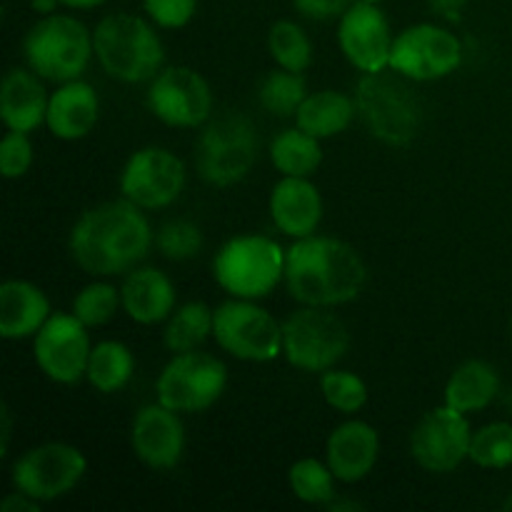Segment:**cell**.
Returning <instances> with one entry per match:
<instances>
[{
  "instance_id": "obj_1",
  "label": "cell",
  "mask_w": 512,
  "mask_h": 512,
  "mask_svg": "<svg viewBox=\"0 0 512 512\" xmlns=\"http://www.w3.org/2000/svg\"><path fill=\"white\" fill-rule=\"evenodd\" d=\"M153 243L155 233L143 208L120 198L85 210L70 230L68 248L80 270L95 278H113L138 268Z\"/></svg>"
},
{
  "instance_id": "obj_2",
  "label": "cell",
  "mask_w": 512,
  "mask_h": 512,
  "mask_svg": "<svg viewBox=\"0 0 512 512\" xmlns=\"http://www.w3.org/2000/svg\"><path fill=\"white\" fill-rule=\"evenodd\" d=\"M285 288L300 305L335 308L353 303L368 283L358 250L328 235L300 238L285 250Z\"/></svg>"
},
{
  "instance_id": "obj_3",
  "label": "cell",
  "mask_w": 512,
  "mask_h": 512,
  "mask_svg": "<svg viewBox=\"0 0 512 512\" xmlns=\"http://www.w3.org/2000/svg\"><path fill=\"white\" fill-rule=\"evenodd\" d=\"M415 80L393 68L363 73L355 85V108L380 143L405 148L423 128V100L413 88Z\"/></svg>"
},
{
  "instance_id": "obj_4",
  "label": "cell",
  "mask_w": 512,
  "mask_h": 512,
  "mask_svg": "<svg viewBox=\"0 0 512 512\" xmlns=\"http://www.w3.org/2000/svg\"><path fill=\"white\" fill-rule=\"evenodd\" d=\"M158 25L135 13H110L95 25L93 48L100 68L120 83L153 80L163 70L165 48Z\"/></svg>"
},
{
  "instance_id": "obj_5",
  "label": "cell",
  "mask_w": 512,
  "mask_h": 512,
  "mask_svg": "<svg viewBox=\"0 0 512 512\" xmlns=\"http://www.w3.org/2000/svg\"><path fill=\"white\" fill-rule=\"evenodd\" d=\"M25 63L50 83L83 78L95 55L93 33L73 15L53 13L40 18L23 40Z\"/></svg>"
},
{
  "instance_id": "obj_6",
  "label": "cell",
  "mask_w": 512,
  "mask_h": 512,
  "mask_svg": "<svg viewBox=\"0 0 512 512\" xmlns=\"http://www.w3.org/2000/svg\"><path fill=\"white\" fill-rule=\"evenodd\" d=\"M213 275L230 298H268L285 280V250L268 235H235L215 253Z\"/></svg>"
},
{
  "instance_id": "obj_7",
  "label": "cell",
  "mask_w": 512,
  "mask_h": 512,
  "mask_svg": "<svg viewBox=\"0 0 512 512\" xmlns=\"http://www.w3.org/2000/svg\"><path fill=\"white\" fill-rule=\"evenodd\" d=\"M258 158V133L243 113H220L203 125L195 143V170L215 188L248 178Z\"/></svg>"
},
{
  "instance_id": "obj_8",
  "label": "cell",
  "mask_w": 512,
  "mask_h": 512,
  "mask_svg": "<svg viewBox=\"0 0 512 512\" xmlns=\"http://www.w3.org/2000/svg\"><path fill=\"white\" fill-rule=\"evenodd\" d=\"M350 350L348 325L330 308L303 305L283 323V355L303 373H325Z\"/></svg>"
},
{
  "instance_id": "obj_9",
  "label": "cell",
  "mask_w": 512,
  "mask_h": 512,
  "mask_svg": "<svg viewBox=\"0 0 512 512\" xmlns=\"http://www.w3.org/2000/svg\"><path fill=\"white\" fill-rule=\"evenodd\" d=\"M213 338L233 358L270 363L283 353V325L255 300L230 298L215 308Z\"/></svg>"
},
{
  "instance_id": "obj_10",
  "label": "cell",
  "mask_w": 512,
  "mask_h": 512,
  "mask_svg": "<svg viewBox=\"0 0 512 512\" xmlns=\"http://www.w3.org/2000/svg\"><path fill=\"white\" fill-rule=\"evenodd\" d=\"M228 368L220 358L200 350L175 353L155 383L158 403L180 415L203 413L225 393Z\"/></svg>"
},
{
  "instance_id": "obj_11",
  "label": "cell",
  "mask_w": 512,
  "mask_h": 512,
  "mask_svg": "<svg viewBox=\"0 0 512 512\" xmlns=\"http://www.w3.org/2000/svg\"><path fill=\"white\" fill-rule=\"evenodd\" d=\"M88 473V458L70 443H43L18 455L10 468L15 490L38 503H53L73 493Z\"/></svg>"
},
{
  "instance_id": "obj_12",
  "label": "cell",
  "mask_w": 512,
  "mask_h": 512,
  "mask_svg": "<svg viewBox=\"0 0 512 512\" xmlns=\"http://www.w3.org/2000/svg\"><path fill=\"white\" fill-rule=\"evenodd\" d=\"M463 63V45L455 33L435 23H418L395 35L390 68L415 83L448 78Z\"/></svg>"
},
{
  "instance_id": "obj_13",
  "label": "cell",
  "mask_w": 512,
  "mask_h": 512,
  "mask_svg": "<svg viewBox=\"0 0 512 512\" xmlns=\"http://www.w3.org/2000/svg\"><path fill=\"white\" fill-rule=\"evenodd\" d=\"M185 178V163L173 150L148 145L125 160L120 195L143 210L168 208L183 195Z\"/></svg>"
},
{
  "instance_id": "obj_14",
  "label": "cell",
  "mask_w": 512,
  "mask_h": 512,
  "mask_svg": "<svg viewBox=\"0 0 512 512\" xmlns=\"http://www.w3.org/2000/svg\"><path fill=\"white\" fill-rule=\"evenodd\" d=\"M148 108L170 128H200L213 118V90L198 70L168 65L150 80Z\"/></svg>"
},
{
  "instance_id": "obj_15",
  "label": "cell",
  "mask_w": 512,
  "mask_h": 512,
  "mask_svg": "<svg viewBox=\"0 0 512 512\" xmlns=\"http://www.w3.org/2000/svg\"><path fill=\"white\" fill-rule=\"evenodd\" d=\"M473 428L468 415L443 405L420 418L410 433V455L423 470L435 475L453 473L470 460Z\"/></svg>"
},
{
  "instance_id": "obj_16",
  "label": "cell",
  "mask_w": 512,
  "mask_h": 512,
  "mask_svg": "<svg viewBox=\"0 0 512 512\" xmlns=\"http://www.w3.org/2000/svg\"><path fill=\"white\" fill-rule=\"evenodd\" d=\"M88 325L70 310L53 313L48 323L35 333L33 358L40 373L58 385H75L88 373L90 360Z\"/></svg>"
},
{
  "instance_id": "obj_17",
  "label": "cell",
  "mask_w": 512,
  "mask_h": 512,
  "mask_svg": "<svg viewBox=\"0 0 512 512\" xmlns=\"http://www.w3.org/2000/svg\"><path fill=\"white\" fill-rule=\"evenodd\" d=\"M393 30L378 3L355 0L338 23V45L348 63L360 73H378L390 68L393 53Z\"/></svg>"
},
{
  "instance_id": "obj_18",
  "label": "cell",
  "mask_w": 512,
  "mask_h": 512,
  "mask_svg": "<svg viewBox=\"0 0 512 512\" xmlns=\"http://www.w3.org/2000/svg\"><path fill=\"white\" fill-rule=\"evenodd\" d=\"M135 458L153 470H173L185 455V425L180 413L163 403L145 405L135 413L130 428Z\"/></svg>"
},
{
  "instance_id": "obj_19",
  "label": "cell",
  "mask_w": 512,
  "mask_h": 512,
  "mask_svg": "<svg viewBox=\"0 0 512 512\" xmlns=\"http://www.w3.org/2000/svg\"><path fill=\"white\" fill-rule=\"evenodd\" d=\"M380 458V433L365 420H345L330 433L325 463L345 485L360 483L373 473Z\"/></svg>"
},
{
  "instance_id": "obj_20",
  "label": "cell",
  "mask_w": 512,
  "mask_h": 512,
  "mask_svg": "<svg viewBox=\"0 0 512 512\" xmlns=\"http://www.w3.org/2000/svg\"><path fill=\"white\" fill-rule=\"evenodd\" d=\"M270 218L288 238L300 240L318 233L323 223V195L310 178L283 175L270 193Z\"/></svg>"
},
{
  "instance_id": "obj_21",
  "label": "cell",
  "mask_w": 512,
  "mask_h": 512,
  "mask_svg": "<svg viewBox=\"0 0 512 512\" xmlns=\"http://www.w3.org/2000/svg\"><path fill=\"white\" fill-rule=\"evenodd\" d=\"M100 120V98L90 83L83 78L60 83L58 90L50 93L45 125L58 140H80Z\"/></svg>"
},
{
  "instance_id": "obj_22",
  "label": "cell",
  "mask_w": 512,
  "mask_h": 512,
  "mask_svg": "<svg viewBox=\"0 0 512 512\" xmlns=\"http://www.w3.org/2000/svg\"><path fill=\"white\" fill-rule=\"evenodd\" d=\"M48 90L43 78L30 68H10L0 88V118L5 128L33 133L45 125L48 115Z\"/></svg>"
},
{
  "instance_id": "obj_23",
  "label": "cell",
  "mask_w": 512,
  "mask_h": 512,
  "mask_svg": "<svg viewBox=\"0 0 512 512\" xmlns=\"http://www.w3.org/2000/svg\"><path fill=\"white\" fill-rule=\"evenodd\" d=\"M123 313L138 325H158L175 310L173 280L158 268H133L120 285Z\"/></svg>"
},
{
  "instance_id": "obj_24",
  "label": "cell",
  "mask_w": 512,
  "mask_h": 512,
  "mask_svg": "<svg viewBox=\"0 0 512 512\" xmlns=\"http://www.w3.org/2000/svg\"><path fill=\"white\" fill-rule=\"evenodd\" d=\"M53 315L48 295L30 280H5L0 285V338L25 340L35 338Z\"/></svg>"
},
{
  "instance_id": "obj_25",
  "label": "cell",
  "mask_w": 512,
  "mask_h": 512,
  "mask_svg": "<svg viewBox=\"0 0 512 512\" xmlns=\"http://www.w3.org/2000/svg\"><path fill=\"white\" fill-rule=\"evenodd\" d=\"M500 393V375L488 360H465L453 370L445 385V405L460 413H480L488 408Z\"/></svg>"
},
{
  "instance_id": "obj_26",
  "label": "cell",
  "mask_w": 512,
  "mask_h": 512,
  "mask_svg": "<svg viewBox=\"0 0 512 512\" xmlns=\"http://www.w3.org/2000/svg\"><path fill=\"white\" fill-rule=\"evenodd\" d=\"M355 115H358L355 98H348L338 90H320V93H308L295 113V123L305 133L325 140L348 130Z\"/></svg>"
},
{
  "instance_id": "obj_27",
  "label": "cell",
  "mask_w": 512,
  "mask_h": 512,
  "mask_svg": "<svg viewBox=\"0 0 512 512\" xmlns=\"http://www.w3.org/2000/svg\"><path fill=\"white\" fill-rule=\"evenodd\" d=\"M270 160L275 170L293 178H310L323 163L320 138L305 133L303 128H285L270 143Z\"/></svg>"
},
{
  "instance_id": "obj_28",
  "label": "cell",
  "mask_w": 512,
  "mask_h": 512,
  "mask_svg": "<svg viewBox=\"0 0 512 512\" xmlns=\"http://www.w3.org/2000/svg\"><path fill=\"white\" fill-rule=\"evenodd\" d=\"M133 373L135 358L133 353H130L128 345L118 343V340H103V343L93 345L85 378H88V383L93 385L98 393H120V390L130 383Z\"/></svg>"
},
{
  "instance_id": "obj_29",
  "label": "cell",
  "mask_w": 512,
  "mask_h": 512,
  "mask_svg": "<svg viewBox=\"0 0 512 512\" xmlns=\"http://www.w3.org/2000/svg\"><path fill=\"white\" fill-rule=\"evenodd\" d=\"M215 323V308L200 303V300H190V303L180 305L173 310L165 325L163 343L170 353H190V350H200V345L213 335Z\"/></svg>"
},
{
  "instance_id": "obj_30",
  "label": "cell",
  "mask_w": 512,
  "mask_h": 512,
  "mask_svg": "<svg viewBox=\"0 0 512 512\" xmlns=\"http://www.w3.org/2000/svg\"><path fill=\"white\" fill-rule=\"evenodd\" d=\"M305 98H308V83H305L303 73H293L285 68L270 70L258 90L260 105L278 118H295Z\"/></svg>"
},
{
  "instance_id": "obj_31",
  "label": "cell",
  "mask_w": 512,
  "mask_h": 512,
  "mask_svg": "<svg viewBox=\"0 0 512 512\" xmlns=\"http://www.w3.org/2000/svg\"><path fill=\"white\" fill-rule=\"evenodd\" d=\"M288 483L290 490H293L295 498L300 503H308V505H323L328 508L338 493H335V473L330 470L328 463L318 458H303L298 463H293L288 473Z\"/></svg>"
},
{
  "instance_id": "obj_32",
  "label": "cell",
  "mask_w": 512,
  "mask_h": 512,
  "mask_svg": "<svg viewBox=\"0 0 512 512\" xmlns=\"http://www.w3.org/2000/svg\"><path fill=\"white\" fill-rule=\"evenodd\" d=\"M268 50L275 65L293 73H305L313 63V43L303 25L295 20H278L268 33Z\"/></svg>"
},
{
  "instance_id": "obj_33",
  "label": "cell",
  "mask_w": 512,
  "mask_h": 512,
  "mask_svg": "<svg viewBox=\"0 0 512 512\" xmlns=\"http://www.w3.org/2000/svg\"><path fill=\"white\" fill-rule=\"evenodd\" d=\"M470 463L485 470H503L512 465V423L498 420L473 433Z\"/></svg>"
},
{
  "instance_id": "obj_34",
  "label": "cell",
  "mask_w": 512,
  "mask_h": 512,
  "mask_svg": "<svg viewBox=\"0 0 512 512\" xmlns=\"http://www.w3.org/2000/svg\"><path fill=\"white\" fill-rule=\"evenodd\" d=\"M320 393L330 408L343 415L360 413L368 403V385L360 375L350 373V370H325L323 378H320Z\"/></svg>"
},
{
  "instance_id": "obj_35",
  "label": "cell",
  "mask_w": 512,
  "mask_h": 512,
  "mask_svg": "<svg viewBox=\"0 0 512 512\" xmlns=\"http://www.w3.org/2000/svg\"><path fill=\"white\" fill-rule=\"evenodd\" d=\"M118 308H123L120 290L113 283H105V280L88 283L73 298V313L88 328H100V325L110 323L115 318V313H118Z\"/></svg>"
},
{
  "instance_id": "obj_36",
  "label": "cell",
  "mask_w": 512,
  "mask_h": 512,
  "mask_svg": "<svg viewBox=\"0 0 512 512\" xmlns=\"http://www.w3.org/2000/svg\"><path fill=\"white\" fill-rule=\"evenodd\" d=\"M155 245L163 258L175 260V263L193 260L203 250V230L190 220H168L155 233Z\"/></svg>"
},
{
  "instance_id": "obj_37",
  "label": "cell",
  "mask_w": 512,
  "mask_h": 512,
  "mask_svg": "<svg viewBox=\"0 0 512 512\" xmlns=\"http://www.w3.org/2000/svg\"><path fill=\"white\" fill-rule=\"evenodd\" d=\"M28 135L20 130H8L0 140V173L5 180L23 178L33 165V143Z\"/></svg>"
},
{
  "instance_id": "obj_38",
  "label": "cell",
  "mask_w": 512,
  "mask_h": 512,
  "mask_svg": "<svg viewBox=\"0 0 512 512\" xmlns=\"http://www.w3.org/2000/svg\"><path fill=\"white\" fill-rule=\"evenodd\" d=\"M143 10L158 28L180 30L198 13V0H143Z\"/></svg>"
},
{
  "instance_id": "obj_39",
  "label": "cell",
  "mask_w": 512,
  "mask_h": 512,
  "mask_svg": "<svg viewBox=\"0 0 512 512\" xmlns=\"http://www.w3.org/2000/svg\"><path fill=\"white\" fill-rule=\"evenodd\" d=\"M353 3L355 0H293L295 10L310 20H340Z\"/></svg>"
},
{
  "instance_id": "obj_40",
  "label": "cell",
  "mask_w": 512,
  "mask_h": 512,
  "mask_svg": "<svg viewBox=\"0 0 512 512\" xmlns=\"http://www.w3.org/2000/svg\"><path fill=\"white\" fill-rule=\"evenodd\" d=\"M40 508H43V503H38V500L30 498V495L20 493V490L8 493L3 498V503H0V510L3 512H40Z\"/></svg>"
},
{
  "instance_id": "obj_41",
  "label": "cell",
  "mask_w": 512,
  "mask_h": 512,
  "mask_svg": "<svg viewBox=\"0 0 512 512\" xmlns=\"http://www.w3.org/2000/svg\"><path fill=\"white\" fill-rule=\"evenodd\" d=\"M430 8H433L435 15L445 20H460L465 8V0H430Z\"/></svg>"
},
{
  "instance_id": "obj_42",
  "label": "cell",
  "mask_w": 512,
  "mask_h": 512,
  "mask_svg": "<svg viewBox=\"0 0 512 512\" xmlns=\"http://www.w3.org/2000/svg\"><path fill=\"white\" fill-rule=\"evenodd\" d=\"M0 435H3V443H0V455H8L10 448V435H13V413H10L8 405H0Z\"/></svg>"
},
{
  "instance_id": "obj_43",
  "label": "cell",
  "mask_w": 512,
  "mask_h": 512,
  "mask_svg": "<svg viewBox=\"0 0 512 512\" xmlns=\"http://www.w3.org/2000/svg\"><path fill=\"white\" fill-rule=\"evenodd\" d=\"M60 0H30V8H33V13H38L40 18H45V15H53L55 10H58Z\"/></svg>"
},
{
  "instance_id": "obj_44",
  "label": "cell",
  "mask_w": 512,
  "mask_h": 512,
  "mask_svg": "<svg viewBox=\"0 0 512 512\" xmlns=\"http://www.w3.org/2000/svg\"><path fill=\"white\" fill-rule=\"evenodd\" d=\"M363 508H365L363 503H355V500H338V498L328 505V510L333 512H360Z\"/></svg>"
},
{
  "instance_id": "obj_45",
  "label": "cell",
  "mask_w": 512,
  "mask_h": 512,
  "mask_svg": "<svg viewBox=\"0 0 512 512\" xmlns=\"http://www.w3.org/2000/svg\"><path fill=\"white\" fill-rule=\"evenodd\" d=\"M105 0H60V5L65 8H73V10H90V8H98L103 5Z\"/></svg>"
},
{
  "instance_id": "obj_46",
  "label": "cell",
  "mask_w": 512,
  "mask_h": 512,
  "mask_svg": "<svg viewBox=\"0 0 512 512\" xmlns=\"http://www.w3.org/2000/svg\"><path fill=\"white\" fill-rule=\"evenodd\" d=\"M503 510H505V512H512V493L508 495V498L503 500Z\"/></svg>"
},
{
  "instance_id": "obj_47",
  "label": "cell",
  "mask_w": 512,
  "mask_h": 512,
  "mask_svg": "<svg viewBox=\"0 0 512 512\" xmlns=\"http://www.w3.org/2000/svg\"><path fill=\"white\" fill-rule=\"evenodd\" d=\"M360 3H380V0H360Z\"/></svg>"
},
{
  "instance_id": "obj_48",
  "label": "cell",
  "mask_w": 512,
  "mask_h": 512,
  "mask_svg": "<svg viewBox=\"0 0 512 512\" xmlns=\"http://www.w3.org/2000/svg\"><path fill=\"white\" fill-rule=\"evenodd\" d=\"M510 333H512V323H510Z\"/></svg>"
}]
</instances>
